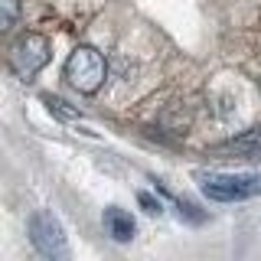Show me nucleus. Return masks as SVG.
<instances>
[{"label":"nucleus","instance_id":"obj_7","mask_svg":"<svg viewBox=\"0 0 261 261\" xmlns=\"http://www.w3.org/2000/svg\"><path fill=\"white\" fill-rule=\"evenodd\" d=\"M20 20V0H0V33H7Z\"/></svg>","mask_w":261,"mask_h":261},{"label":"nucleus","instance_id":"obj_8","mask_svg":"<svg viewBox=\"0 0 261 261\" xmlns=\"http://www.w3.org/2000/svg\"><path fill=\"white\" fill-rule=\"evenodd\" d=\"M141 206H144L147 212H160V202L153 199V196H147V193H141Z\"/></svg>","mask_w":261,"mask_h":261},{"label":"nucleus","instance_id":"obj_5","mask_svg":"<svg viewBox=\"0 0 261 261\" xmlns=\"http://www.w3.org/2000/svg\"><path fill=\"white\" fill-rule=\"evenodd\" d=\"M216 153H228V157H258V153H261V127L242 130L239 137L219 144Z\"/></svg>","mask_w":261,"mask_h":261},{"label":"nucleus","instance_id":"obj_3","mask_svg":"<svg viewBox=\"0 0 261 261\" xmlns=\"http://www.w3.org/2000/svg\"><path fill=\"white\" fill-rule=\"evenodd\" d=\"M49 53H53V49H49L46 36H39V33H27V36L10 49V69L20 79H33L49 62Z\"/></svg>","mask_w":261,"mask_h":261},{"label":"nucleus","instance_id":"obj_4","mask_svg":"<svg viewBox=\"0 0 261 261\" xmlns=\"http://www.w3.org/2000/svg\"><path fill=\"white\" fill-rule=\"evenodd\" d=\"M30 239L49 258L65 255V232H62L59 219H56L53 212H36V216L30 219Z\"/></svg>","mask_w":261,"mask_h":261},{"label":"nucleus","instance_id":"obj_6","mask_svg":"<svg viewBox=\"0 0 261 261\" xmlns=\"http://www.w3.org/2000/svg\"><path fill=\"white\" fill-rule=\"evenodd\" d=\"M105 228H108V235H111L114 242H130V239H134V232H137L130 212L118 209V206H108V209H105Z\"/></svg>","mask_w":261,"mask_h":261},{"label":"nucleus","instance_id":"obj_2","mask_svg":"<svg viewBox=\"0 0 261 261\" xmlns=\"http://www.w3.org/2000/svg\"><path fill=\"white\" fill-rule=\"evenodd\" d=\"M105 75H108V65H105L101 53H95V49H88V46H79L75 53L69 56V62H65V79H69V85L79 88L82 95L98 92V88L105 85Z\"/></svg>","mask_w":261,"mask_h":261},{"label":"nucleus","instance_id":"obj_1","mask_svg":"<svg viewBox=\"0 0 261 261\" xmlns=\"http://www.w3.org/2000/svg\"><path fill=\"white\" fill-rule=\"evenodd\" d=\"M199 186L216 202H242L261 196V173H206Z\"/></svg>","mask_w":261,"mask_h":261}]
</instances>
